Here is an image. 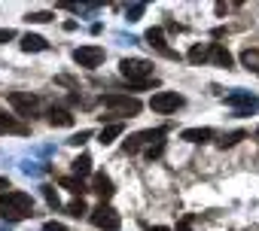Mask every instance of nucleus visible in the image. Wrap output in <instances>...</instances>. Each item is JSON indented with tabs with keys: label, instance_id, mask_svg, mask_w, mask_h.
<instances>
[{
	"label": "nucleus",
	"instance_id": "1",
	"mask_svg": "<svg viewBox=\"0 0 259 231\" xmlns=\"http://www.w3.org/2000/svg\"><path fill=\"white\" fill-rule=\"evenodd\" d=\"M0 216H4L7 225L34 216V198L22 189H10L7 195H0Z\"/></svg>",
	"mask_w": 259,
	"mask_h": 231
},
{
	"label": "nucleus",
	"instance_id": "2",
	"mask_svg": "<svg viewBox=\"0 0 259 231\" xmlns=\"http://www.w3.org/2000/svg\"><path fill=\"white\" fill-rule=\"evenodd\" d=\"M119 73H122V79L132 85V88H150V85H156V73H153V61H147V58H122L119 61Z\"/></svg>",
	"mask_w": 259,
	"mask_h": 231
},
{
	"label": "nucleus",
	"instance_id": "3",
	"mask_svg": "<svg viewBox=\"0 0 259 231\" xmlns=\"http://www.w3.org/2000/svg\"><path fill=\"white\" fill-rule=\"evenodd\" d=\"M101 103L110 109V116H116V122L132 119V116H138L141 106H144L138 97H132V94H119V91H107V94H101ZM110 116H101V122L110 119Z\"/></svg>",
	"mask_w": 259,
	"mask_h": 231
},
{
	"label": "nucleus",
	"instance_id": "4",
	"mask_svg": "<svg viewBox=\"0 0 259 231\" xmlns=\"http://www.w3.org/2000/svg\"><path fill=\"white\" fill-rule=\"evenodd\" d=\"M165 140V128H147V131H138V134H132V137H128L125 140V152L128 155H135V152H141V146H156V143H162Z\"/></svg>",
	"mask_w": 259,
	"mask_h": 231
},
{
	"label": "nucleus",
	"instance_id": "5",
	"mask_svg": "<svg viewBox=\"0 0 259 231\" xmlns=\"http://www.w3.org/2000/svg\"><path fill=\"white\" fill-rule=\"evenodd\" d=\"M226 106H232L235 116H250V112L259 109V97L250 94V91H244V88H235V91L226 94Z\"/></svg>",
	"mask_w": 259,
	"mask_h": 231
},
{
	"label": "nucleus",
	"instance_id": "6",
	"mask_svg": "<svg viewBox=\"0 0 259 231\" xmlns=\"http://www.w3.org/2000/svg\"><path fill=\"white\" fill-rule=\"evenodd\" d=\"M183 103H186V97L177 94V91H156V94L150 97V109L159 112V116H171V112H177Z\"/></svg>",
	"mask_w": 259,
	"mask_h": 231
},
{
	"label": "nucleus",
	"instance_id": "7",
	"mask_svg": "<svg viewBox=\"0 0 259 231\" xmlns=\"http://www.w3.org/2000/svg\"><path fill=\"white\" fill-rule=\"evenodd\" d=\"M89 219H92V225L101 228V231H119V228H122V216H119L110 204H98V207L89 213Z\"/></svg>",
	"mask_w": 259,
	"mask_h": 231
},
{
	"label": "nucleus",
	"instance_id": "8",
	"mask_svg": "<svg viewBox=\"0 0 259 231\" xmlns=\"http://www.w3.org/2000/svg\"><path fill=\"white\" fill-rule=\"evenodd\" d=\"M7 100H10V106H13L19 116H25V119H34L37 109H40V97L31 94V91H10Z\"/></svg>",
	"mask_w": 259,
	"mask_h": 231
},
{
	"label": "nucleus",
	"instance_id": "9",
	"mask_svg": "<svg viewBox=\"0 0 259 231\" xmlns=\"http://www.w3.org/2000/svg\"><path fill=\"white\" fill-rule=\"evenodd\" d=\"M73 61L85 70H95L104 64V49L101 46H79V49H73Z\"/></svg>",
	"mask_w": 259,
	"mask_h": 231
},
{
	"label": "nucleus",
	"instance_id": "10",
	"mask_svg": "<svg viewBox=\"0 0 259 231\" xmlns=\"http://www.w3.org/2000/svg\"><path fill=\"white\" fill-rule=\"evenodd\" d=\"M144 40H147L159 55H165V58H171V61H177V58H180V52H174V49L168 46V40H165V31H162V28H150Z\"/></svg>",
	"mask_w": 259,
	"mask_h": 231
},
{
	"label": "nucleus",
	"instance_id": "11",
	"mask_svg": "<svg viewBox=\"0 0 259 231\" xmlns=\"http://www.w3.org/2000/svg\"><path fill=\"white\" fill-rule=\"evenodd\" d=\"M92 192L101 198V204H110V198L116 195V186H113V180L107 174H95L92 177Z\"/></svg>",
	"mask_w": 259,
	"mask_h": 231
},
{
	"label": "nucleus",
	"instance_id": "12",
	"mask_svg": "<svg viewBox=\"0 0 259 231\" xmlns=\"http://www.w3.org/2000/svg\"><path fill=\"white\" fill-rule=\"evenodd\" d=\"M210 64L232 70V67H235V58H232V52H229L223 43H210Z\"/></svg>",
	"mask_w": 259,
	"mask_h": 231
},
{
	"label": "nucleus",
	"instance_id": "13",
	"mask_svg": "<svg viewBox=\"0 0 259 231\" xmlns=\"http://www.w3.org/2000/svg\"><path fill=\"white\" fill-rule=\"evenodd\" d=\"M213 137H217L213 128H186V131H180V140H186V143H207Z\"/></svg>",
	"mask_w": 259,
	"mask_h": 231
},
{
	"label": "nucleus",
	"instance_id": "14",
	"mask_svg": "<svg viewBox=\"0 0 259 231\" xmlns=\"http://www.w3.org/2000/svg\"><path fill=\"white\" fill-rule=\"evenodd\" d=\"M0 134H28V125H25V122H19L16 116L0 112Z\"/></svg>",
	"mask_w": 259,
	"mask_h": 231
},
{
	"label": "nucleus",
	"instance_id": "15",
	"mask_svg": "<svg viewBox=\"0 0 259 231\" xmlns=\"http://www.w3.org/2000/svg\"><path fill=\"white\" fill-rule=\"evenodd\" d=\"M122 131H125V122H107L101 128V134H98V143L101 146H110L116 137H122Z\"/></svg>",
	"mask_w": 259,
	"mask_h": 231
},
{
	"label": "nucleus",
	"instance_id": "16",
	"mask_svg": "<svg viewBox=\"0 0 259 231\" xmlns=\"http://www.w3.org/2000/svg\"><path fill=\"white\" fill-rule=\"evenodd\" d=\"M49 125H55V128H70V125H73L70 109H64V106H52V109H49Z\"/></svg>",
	"mask_w": 259,
	"mask_h": 231
},
{
	"label": "nucleus",
	"instance_id": "17",
	"mask_svg": "<svg viewBox=\"0 0 259 231\" xmlns=\"http://www.w3.org/2000/svg\"><path fill=\"white\" fill-rule=\"evenodd\" d=\"M49 43L40 37V34H25L22 37V52H46Z\"/></svg>",
	"mask_w": 259,
	"mask_h": 231
},
{
	"label": "nucleus",
	"instance_id": "18",
	"mask_svg": "<svg viewBox=\"0 0 259 231\" xmlns=\"http://www.w3.org/2000/svg\"><path fill=\"white\" fill-rule=\"evenodd\" d=\"M70 170H73V177H89L92 174V155H85V152H79L73 161H70Z\"/></svg>",
	"mask_w": 259,
	"mask_h": 231
},
{
	"label": "nucleus",
	"instance_id": "19",
	"mask_svg": "<svg viewBox=\"0 0 259 231\" xmlns=\"http://www.w3.org/2000/svg\"><path fill=\"white\" fill-rule=\"evenodd\" d=\"M58 186H61V189H67V192H73L76 198H82V195L89 192V186H85L79 177H73V174H70V177H61V180H58Z\"/></svg>",
	"mask_w": 259,
	"mask_h": 231
},
{
	"label": "nucleus",
	"instance_id": "20",
	"mask_svg": "<svg viewBox=\"0 0 259 231\" xmlns=\"http://www.w3.org/2000/svg\"><path fill=\"white\" fill-rule=\"evenodd\" d=\"M186 58H189L192 64H207V61H210V43H195Z\"/></svg>",
	"mask_w": 259,
	"mask_h": 231
},
{
	"label": "nucleus",
	"instance_id": "21",
	"mask_svg": "<svg viewBox=\"0 0 259 231\" xmlns=\"http://www.w3.org/2000/svg\"><path fill=\"white\" fill-rule=\"evenodd\" d=\"M244 137H247V131H229V134H223V137L217 140V146H220V149H232V146L241 143Z\"/></svg>",
	"mask_w": 259,
	"mask_h": 231
},
{
	"label": "nucleus",
	"instance_id": "22",
	"mask_svg": "<svg viewBox=\"0 0 259 231\" xmlns=\"http://www.w3.org/2000/svg\"><path fill=\"white\" fill-rule=\"evenodd\" d=\"M46 170H49L46 161H25V164H22V174H25V177H40V174H46Z\"/></svg>",
	"mask_w": 259,
	"mask_h": 231
},
{
	"label": "nucleus",
	"instance_id": "23",
	"mask_svg": "<svg viewBox=\"0 0 259 231\" xmlns=\"http://www.w3.org/2000/svg\"><path fill=\"white\" fill-rule=\"evenodd\" d=\"M241 61H244L247 70H256L259 73V49H244L241 52Z\"/></svg>",
	"mask_w": 259,
	"mask_h": 231
},
{
	"label": "nucleus",
	"instance_id": "24",
	"mask_svg": "<svg viewBox=\"0 0 259 231\" xmlns=\"http://www.w3.org/2000/svg\"><path fill=\"white\" fill-rule=\"evenodd\" d=\"M67 213H70L73 219H82V216H85V213H92V210L85 207V201H82V198H76V201H70V204H67Z\"/></svg>",
	"mask_w": 259,
	"mask_h": 231
},
{
	"label": "nucleus",
	"instance_id": "25",
	"mask_svg": "<svg viewBox=\"0 0 259 231\" xmlns=\"http://www.w3.org/2000/svg\"><path fill=\"white\" fill-rule=\"evenodd\" d=\"M40 192H43V198H46V204H49L52 210H58V207H61V201H58V192H55V186H40Z\"/></svg>",
	"mask_w": 259,
	"mask_h": 231
},
{
	"label": "nucleus",
	"instance_id": "26",
	"mask_svg": "<svg viewBox=\"0 0 259 231\" xmlns=\"http://www.w3.org/2000/svg\"><path fill=\"white\" fill-rule=\"evenodd\" d=\"M144 13H147V4H132V7H125V19H128V22H141Z\"/></svg>",
	"mask_w": 259,
	"mask_h": 231
},
{
	"label": "nucleus",
	"instance_id": "27",
	"mask_svg": "<svg viewBox=\"0 0 259 231\" xmlns=\"http://www.w3.org/2000/svg\"><path fill=\"white\" fill-rule=\"evenodd\" d=\"M52 19H55L52 13H28V16H25L28 25H46V22H52Z\"/></svg>",
	"mask_w": 259,
	"mask_h": 231
},
{
	"label": "nucleus",
	"instance_id": "28",
	"mask_svg": "<svg viewBox=\"0 0 259 231\" xmlns=\"http://www.w3.org/2000/svg\"><path fill=\"white\" fill-rule=\"evenodd\" d=\"M89 140H92V131H79V134H70V137H67L70 146H85Z\"/></svg>",
	"mask_w": 259,
	"mask_h": 231
},
{
	"label": "nucleus",
	"instance_id": "29",
	"mask_svg": "<svg viewBox=\"0 0 259 231\" xmlns=\"http://www.w3.org/2000/svg\"><path fill=\"white\" fill-rule=\"evenodd\" d=\"M144 155H147L150 161H156V158H162V155H165V140H162V143H156V146H150V149H147Z\"/></svg>",
	"mask_w": 259,
	"mask_h": 231
},
{
	"label": "nucleus",
	"instance_id": "30",
	"mask_svg": "<svg viewBox=\"0 0 259 231\" xmlns=\"http://www.w3.org/2000/svg\"><path fill=\"white\" fill-rule=\"evenodd\" d=\"M10 40H16V31L13 28H0V43H10Z\"/></svg>",
	"mask_w": 259,
	"mask_h": 231
},
{
	"label": "nucleus",
	"instance_id": "31",
	"mask_svg": "<svg viewBox=\"0 0 259 231\" xmlns=\"http://www.w3.org/2000/svg\"><path fill=\"white\" fill-rule=\"evenodd\" d=\"M43 231H67V225H64V222H46Z\"/></svg>",
	"mask_w": 259,
	"mask_h": 231
},
{
	"label": "nucleus",
	"instance_id": "32",
	"mask_svg": "<svg viewBox=\"0 0 259 231\" xmlns=\"http://www.w3.org/2000/svg\"><path fill=\"white\" fill-rule=\"evenodd\" d=\"M10 189H13V186H10V180H7V177H0V192H4V195H7Z\"/></svg>",
	"mask_w": 259,
	"mask_h": 231
},
{
	"label": "nucleus",
	"instance_id": "33",
	"mask_svg": "<svg viewBox=\"0 0 259 231\" xmlns=\"http://www.w3.org/2000/svg\"><path fill=\"white\" fill-rule=\"evenodd\" d=\"M177 231H192V228H189V219H180V222H177Z\"/></svg>",
	"mask_w": 259,
	"mask_h": 231
},
{
	"label": "nucleus",
	"instance_id": "34",
	"mask_svg": "<svg viewBox=\"0 0 259 231\" xmlns=\"http://www.w3.org/2000/svg\"><path fill=\"white\" fill-rule=\"evenodd\" d=\"M147 231H171V228H168V225H150Z\"/></svg>",
	"mask_w": 259,
	"mask_h": 231
},
{
	"label": "nucleus",
	"instance_id": "35",
	"mask_svg": "<svg viewBox=\"0 0 259 231\" xmlns=\"http://www.w3.org/2000/svg\"><path fill=\"white\" fill-rule=\"evenodd\" d=\"M256 140H259V128H256Z\"/></svg>",
	"mask_w": 259,
	"mask_h": 231
}]
</instances>
